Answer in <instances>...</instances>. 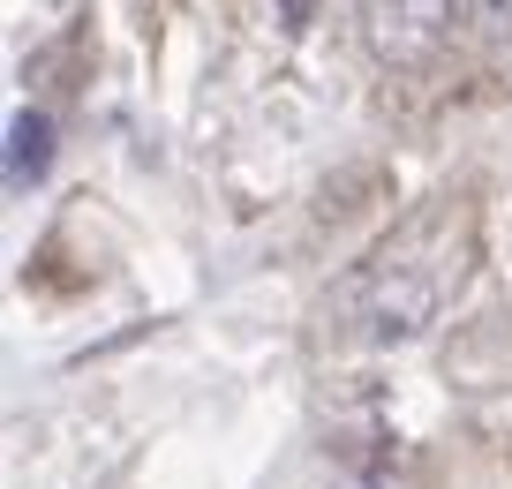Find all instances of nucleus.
Returning a JSON list of instances; mask_svg holds the SVG:
<instances>
[{
    "instance_id": "1",
    "label": "nucleus",
    "mask_w": 512,
    "mask_h": 489,
    "mask_svg": "<svg viewBox=\"0 0 512 489\" xmlns=\"http://www.w3.org/2000/svg\"><path fill=\"white\" fill-rule=\"evenodd\" d=\"M452 286H460V271L422 264V256H407V249H384L377 264L347 286V309H354V324H362V339L400 347V339H422L437 324Z\"/></svg>"
},
{
    "instance_id": "2",
    "label": "nucleus",
    "mask_w": 512,
    "mask_h": 489,
    "mask_svg": "<svg viewBox=\"0 0 512 489\" xmlns=\"http://www.w3.org/2000/svg\"><path fill=\"white\" fill-rule=\"evenodd\" d=\"M460 23H467V0H377V53L415 68V61H430Z\"/></svg>"
},
{
    "instance_id": "3",
    "label": "nucleus",
    "mask_w": 512,
    "mask_h": 489,
    "mask_svg": "<svg viewBox=\"0 0 512 489\" xmlns=\"http://www.w3.org/2000/svg\"><path fill=\"white\" fill-rule=\"evenodd\" d=\"M53 166V121L46 113H16V121H8V181H38Z\"/></svg>"
},
{
    "instance_id": "4",
    "label": "nucleus",
    "mask_w": 512,
    "mask_h": 489,
    "mask_svg": "<svg viewBox=\"0 0 512 489\" xmlns=\"http://www.w3.org/2000/svg\"><path fill=\"white\" fill-rule=\"evenodd\" d=\"M467 23H482L497 46H512V0H467Z\"/></svg>"
}]
</instances>
